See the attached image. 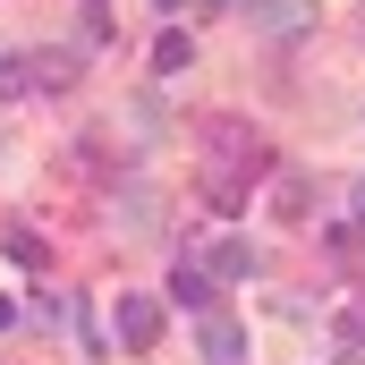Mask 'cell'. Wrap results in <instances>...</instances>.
Wrapping results in <instances>:
<instances>
[{"label":"cell","mask_w":365,"mask_h":365,"mask_svg":"<svg viewBox=\"0 0 365 365\" xmlns=\"http://www.w3.org/2000/svg\"><path fill=\"white\" fill-rule=\"evenodd\" d=\"M280 162H272V145L264 136H238V128H212V162H204V195L221 204V212H238L247 204V187L255 179H272Z\"/></svg>","instance_id":"obj_1"},{"label":"cell","mask_w":365,"mask_h":365,"mask_svg":"<svg viewBox=\"0 0 365 365\" xmlns=\"http://www.w3.org/2000/svg\"><path fill=\"white\" fill-rule=\"evenodd\" d=\"M110 331H119V349H153V340H162V297L119 289V297H110Z\"/></svg>","instance_id":"obj_2"},{"label":"cell","mask_w":365,"mask_h":365,"mask_svg":"<svg viewBox=\"0 0 365 365\" xmlns=\"http://www.w3.org/2000/svg\"><path fill=\"white\" fill-rule=\"evenodd\" d=\"M187 264H204V280L221 289V280H255V247H247V238H204Z\"/></svg>","instance_id":"obj_3"},{"label":"cell","mask_w":365,"mask_h":365,"mask_svg":"<svg viewBox=\"0 0 365 365\" xmlns=\"http://www.w3.org/2000/svg\"><path fill=\"white\" fill-rule=\"evenodd\" d=\"M204 357H212V365H247V323H238L230 306L204 314Z\"/></svg>","instance_id":"obj_4"},{"label":"cell","mask_w":365,"mask_h":365,"mask_svg":"<svg viewBox=\"0 0 365 365\" xmlns=\"http://www.w3.org/2000/svg\"><path fill=\"white\" fill-rule=\"evenodd\" d=\"M238 17L264 26V34H297L306 26V0H238Z\"/></svg>","instance_id":"obj_5"},{"label":"cell","mask_w":365,"mask_h":365,"mask_svg":"<svg viewBox=\"0 0 365 365\" xmlns=\"http://www.w3.org/2000/svg\"><path fill=\"white\" fill-rule=\"evenodd\" d=\"M170 306H187V314H212V306H221V289L204 280V264H179V272H170Z\"/></svg>","instance_id":"obj_6"},{"label":"cell","mask_w":365,"mask_h":365,"mask_svg":"<svg viewBox=\"0 0 365 365\" xmlns=\"http://www.w3.org/2000/svg\"><path fill=\"white\" fill-rule=\"evenodd\" d=\"M0 247H9V264H17V272H43V264H51V247H43L34 230H9Z\"/></svg>","instance_id":"obj_7"},{"label":"cell","mask_w":365,"mask_h":365,"mask_svg":"<svg viewBox=\"0 0 365 365\" xmlns=\"http://www.w3.org/2000/svg\"><path fill=\"white\" fill-rule=\"evenodd\" d=\"M26 60H34V93H43V86L60 93L68 77H77V60H68V51H26Z\"/></svg>","instance_id":"obj_8"},{"label":"cell","mask_w":365,"mask_h":365,"mask_svg":"<svg viewBox=\"0 0 365 365\" xmlns=\"http://www.w3.org/2000/svg\"><path fill=\"white\" fill-rule=\"evenodd\" d=\"M272 195H280V221H306V204H314V187L297 179V170H280V179H272Z\"/></svg>","instance_id":"obj_9"},{"label":"cell","mask_w":365,"mask_h":365,"mask_svg":"<svg viewBox=\"0 0 365 365\" xmlns=\"http://www.w3.org/2000/svg\"><path fill=\"white\" fill-rule=\"evenodd\" d=\"M187 60H195V43H187L179 26H170V34H162V43H153V68H162V77H179Z\"/></svg>","instance_id":"obj_10"},{"label":"cell","mask_w":365,"mask_h":365,"mask_svg":"<svg viewBox=\"0 0 365 365\" xmlns=\"http://www.w3.org/2000/svg\"><path fill=\"white\" fill-rule=\"evenodd\" d=\"M340 357L365 365V306H340Z\"/></svg>","instance_id":"obj_11"},{"label":"cell","mask_w":365,"mask_h":365,"mask_svg":"<svg viewBox=\"0 0 365 365\" xmlns=\"http://www.w3.org/2000/svg\"><path fill=\"white\" fill-rule=\"evenodd\" d=\"M9 323H17V297H0V331H9Z\"/></svg>","instance_id":"obj_12"},{"label":"cell","mask_w":365,"mask_h":365,"mask_svg":"<svg viewBox=\"0 0 365 365\" xmlns=\"http://www.w3.org/2000/svg\"><path fill=\"white\" fill-rule=\"evenodd\" d=\"M349 204H357V221H365V179H357V195H349Z\"/></svg>","instance_id":"obj_13"},{"label":"cell","mask_w":365,"mask_h":365,"mask_svg":"<svg viewBox=\"0 0 365 365\" xmlns=\"http://www.w3.org/2000/svg\"><path fill=\"white\" fill-rule=\"evenodd\" d=\"M162 9H179V0H162Z\"/></svg>","instance_id":"obj_14"}]
</instances>
